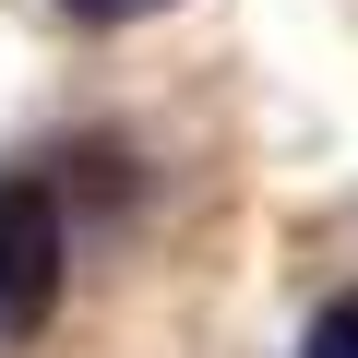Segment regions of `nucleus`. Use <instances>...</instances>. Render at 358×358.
<instances>
[{"label":"nucleus","mask_w":358,"mask_h":358,"mask_svg":"<svg viewBox=\"0 0 358 358\" xmlns=\"http://www.w3.org/2000/svg\"><path fill=\"white\" fill-rule=\"evenodd\" d=\"M60 299V203L48 179H0V334L48 322Z\"/></svg>","instance_id":"nucleus-1"},{"label":"nucleus","mask_w":358,"mask_h":358,"mask_svg":"<svg viewBox=\"0 0 358 358\" xmlns=\"http://www.w3.org/2000/svg\"><path fill=\"white\" fill-rule=\"evenodd\" d=\"M299 358H358V299H322L310 334H299Z\"/></svg>","instance_id":"nucleus-2"},{"label":"nucleus","mask_w":358,"mask_h":358,"mask_svg":"<svg viewBox=\"0 0 358 358\" xmlns=\"http://www.w3.org/2000/svg\"><path fill=\"white\" fill-rule=\"evenodd\" d=\"M60 13H84V24H131V13H167V0H60Z\"/></svg>","instance_id":"nucleus-3"}]
</instances>
